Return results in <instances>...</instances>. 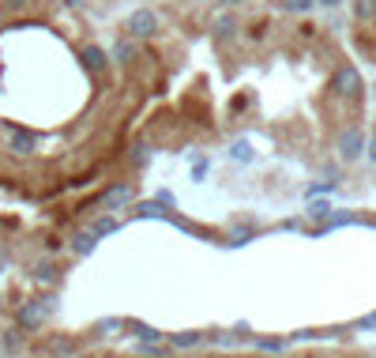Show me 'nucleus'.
<instances>
[{
    "label": "nucleus",
    "mask_w": 376,
    "mask_h": 358,
    "mask_svg": "<svg viewBox=\"0 0 376 358\" xmlns=\"http://www.w3.org/2000/svg\"><path fill=\"white\" fill-rule=\"evenodd\" d=\"M53 313H57V298H53V295H38L31 302H23L16 321H19L23 332H38V328H42Z\"/></svg>",
    "instance_id": "nucleus-1"
},
{
    "label": "nucleus",
    "mask_w": 376,
    "mask_h": 358,
    "mask_svg": "<svg viewBox=\"0 0 376 358\" xmlns=\"http://www.w3.org/2000/svg\"><path fill=\"white\" fill-rule=\"evenodd\" d=\"M158 31H162V16H158L155 8H136L125 19V34L136 38V42H147V38H155Z\"/></svg>",
    "instance_id": "nucleus-2"
},
{
    "label": "nucleus",
    "mask_w": 376,
    "mask_h": 358,
    "mask_svg": "<svg viewBox=\"0 0 376 358\" xmlns=\"http://www.w3.org/2000/svg\"><path fill=\"white\" fill-rule=\"evenodd\" d=\"M132 196H136V185H132V181H113L110 189H102V193H98L94 208L105 211V215H113V211H120V208H128V204H132Z\"/></svg>",
    "instance_id": "nucleus-3"
},
{
    "label": "nucleus",
    "mask_w": 376,
    "mask_h": 358,
    "mask_svg": "<svg viewBox=\"0 0 376 358\" xmlns=\"http://www.w3.org/2000/svg\"><path fill=\"white\" fill-rule=\"evenodd\" d=\"M331 91L339 98H346V102H357L361 91H365V83H361V76H357L354 64H343V68L335 72V79H331Z\"/></svg>",
    "instance_id": "nucleus-4"
},
{
    "label": "nucleus",
    "mask_w": 376,
    "mask_h": 358,
    "mask_svg": "<svg viewBox=\"0 0 376 358\" xmlns=\"http://www.w3.org/2000/svg\"><path fill=\"white\" fill-rule=\"evenodd\" d=\"M365 151V136H361V128H343L339 132V155L346 163H354V158Z\"/></svg>",
    "instance_id": "nucleus-5"
},
{
    "label": "nucleus",
    "mask_w": 376,
    "mask_h": 358,
    "mask_svg": "<svg viewBox=\"0 0 376 358\" xmlns=\"http://www.w3.org/2000/svg\"><path fill=\"white\" fill-rule=\"evenodd\" d=\"M79 61H83V68L94 72V76H105V68H110V53L102 46H83L79 49Z\"/></svg>",
    "instance_id": "nucleus-6"
},
{
    "label": "nucleus",
    "mask_w": 376,
    "mask_h": 358,
    "mask_svg": "<svg viewBox=\"0 0 376 358\" xmlns=\"http://www.w3.org/2000/svg\"><path fill=\"white\" fill-rule=\"evenodd\" d=\"M110 61H117V64L140 61V42H136V38H128V34H120L113 42V49H110Z\"/></svg>",
    "instance_id": "nucleus-7"
},
{
    "label": "nucleus",
    "mask_w": 376,
    "mask_h": 358,
    "mask_svg": "<svg viewBox=\"0 0 376 358\" xmlns=\"http://www.w3.org/2000/svg\"><path fill=\"white\" fill-rule=\"evenodd\" d=\"M237 16L234 11H222V16H214L211 19V34H214V42H234V34H237Z\"/></svg>",
    "instance_id": "nucleus-8"
},
{
    "label": "nucleus",
    "mask_w": 376,
    "mask_h": 358,
    "mask_svg": "<svg viewBox=\"0 0 376 358\" xmlns=\"http://www.w3.org/2000/svg\"><path fill=\"white\" fill-rule=\"evenodd\" d=\"M34 148H38L34 132H26V128H11L8 132V151L11 155H34Z\"/></svg>",
    "instance_id": "nucleus-9"
},
{
    "label": "nucleus",
    "mask_w": 376,
    "mask_h": 358,
    "mask_svg": "<svg viewBox=\"0 0 376 358\" xmlns=\"http://www.w3.org/2000/svg\"><path fill=\"white\" fill-rule=\"evenodd\" d=\"M94 245H98V237H94L90 230H83V234H75V237H72V253H75V257L94 253Z\"/></svg>",
    "instance_id": "nucleus-10"
},
{
    "label": "nucleus",
    "mask_w": 376,
    "mask_h": 358,
    "mask_svg": "<svg viewBox=\"0 0 376 358\" xmlns=\"http://www.w3.org/2000/svg\"><path fill=\"white\" fill-rule=\"evenodd\" d=\"M230 158H234V163H252V158H256V151H252L249 140H234V143H230Z\"/></svg>",
    "instance_id": "nucleus-11"
},
{
    "label": "nucleus",
    "mask_w": 376,
    "mask_h": 358,
    "mask_svg": "<svg viewBox=\"0 0 376 358\" xmlns=\"http://www.w3.org/2000/svg\"><path fill=\"white\" fill-rule=\"evenodd\" d=\"M354 16L361 23H372L376 19V0H354Z\"/></svg>",
    "instance_id": "nucleus-12"
},
{
    "label": "nucleus",
    "mask_w": 376,
    "mask_h": 358,
    "mask_svg": "<svg viewBox=\"0 0 376 358\" xmlns=\"http://www.w3.org/2000/svg\"><path fill=\"white\" fill-rule=\"evenodd\" d=\"M31 275H34V283H46V287H49V283H57V268H53L49 260H46V264H38Z\"/></svg>",
    "instance_id": "nucleus-13"
},
{
    "label": "nucleus",
    "mask_w": 376,
    "mask_h": 358,
    "mask_svg": "<svg viewBox=\"0 0 376 358\" xmlns=\"http://www.w3.org/2000/svg\"><path fill=\"white\" fill-rule=\"evenodd\" d=\"M147 158H151V151H147V143H132V148H128V163H132V166H143Z\"/></svg>",
    "instance_id": "nucleus-14"
},
{
    "label": "nucleus",
    "mask_w": 376,
    "mask_h": 358,
    "mask_svg": "<svg viewBox=\"0 0 376 358\" xmlns=\"http://www.w3.org/2000/svg\"><path fill=\"white\" fill-rule=\"evenodd\" d=\"M199 339H204V336H199V332H177V336H173L169 343H173V347H196V343Z\"/></svg>",
    "instance_id": "nucleus-15"
},
{
    "label": "nucleus",
    "mask_w": 376,
    "mask_h": 358,
    "mask_svg": "<svg viewBox=\"0 0 376 358\" xmlns=\"http://www.w3.org/2000/svg\"><path fill=\"white\" fill-rule=\"evenodd\" d=\"M113 230H117V223H113L110 215H105V219H98V223L90 227V234H94V237H105V234H113Z\"/></svg>",
    "instance_id": "nucleus-16"
},
{
    "label": "nucleus",
    "mask_w": 376,
    "mask_h": 358,
    "mask_svg": "<svg viewBox=\"0 0 376 358\" xmlns=\"http://www.w3.org/2000/svg\"><path fill=\"white\" fill-rule=\"evenodd\" d=\"M49 351H53V354H75V343L64 339V336H57V339L49 343Z\"/></svg>",
    "instance_id": "nucleus-17"
},
{
    "label": "nucleus",
    "mask_w": 376,
    "mask_h": 358,
    "mask_svg": "<svg viewBox=\"0 0 376 358\" xmlns=\"http://www.w3.org/2000/svg\"><path fill=\"white\" fill-rule=\"evenodd\" d=\"M120 328H125V321H117V317H110V321H98V332H102V336H117Z\"/></svg>",
    "instance_id": "nucleus-18"
},
{
    "label": "nucleus",
    "mask_w": 376,
    "mask_h": 358,
    "mask_svg": "<svg viewBox=\"0 0 376 358\" xmlns=\"http://www.w3.org/2000/svg\"><path fill=\"white\" fill-rule=\"evenodd\" d=\"M313 4H316V0H282V8H286V11H308Z\"/></svg>",
    "instance_id": "nucleus-19"
},
{
    "label": "nucleus",
    "mask_w": 376,
    "mask_h": 358,
    "mask_svg": "<svg viewBox=\"0 0 376 358\" xmlns=\"http://www.w3.org/2000/svg\"><path fill=\"white\" fill-rule=\"evenodd\" d=\"M328 211H331V208H328L324 200H316L313 208H308V215H313V219H328Z\"/></svg>",
    "instance_id": "nucleus-20"
},
{
    "label": "nucleus",
    "mask_w": 376,
    "mask_h": 358,
    "mask_svg": "<svg viewBox=\"0 0 376 358\" xmlns=\"http://www.w3.org/2000/svg\"><path fill=\"white\" fill-rule=\"evenodd\" d=\"M328 189H335V181H316L313 189H308V196H316V193H328Z\"/></svg>",
    "instance_id": "nucleus-21"
},
{
    "label": "nucleus",
    "mask_w": 376,
    "mask_h": 358,
    "mask_svg": "<svg viewBox=\"0 0 376 358\" xmlns=\"http://www.w3.org/2000/svg\"><path fill=\"white\" fill-rule=\"evenodd\" d=\"M204 174H207V163H204V158H199V163L192 166V178H196V181H204Z\"/></svg>",
    "instance_id": "nucleus-22"
},
{
    "label": "nucleus",
    "mask_w": 376,
    "mask_h": 358,
    "mask_svg": "<svg viewBox=\"0 0 376 358\" xmlns=\"http://www.w3.org/2000/svg\"><path fill=\"white\" fill-rule=\"evenodd\" d=\"M260 347H263V351H278L282 339H260Z\"/></svg>",
    "instance_id": "nucleus-23"
},
{
    "label": "nucleus",
    "mask_w": 376,
    "mask_h": 358,
    "mask_svg": "<svg viewBox=\"0 0 376 358\" xmlns=\"http://www.w3.org/2000/svg\"><path fill=\"white\" fill-rule=\"evenodd\" d=\"M361 328H376V317H365V321H361Z\"/></svg>",
    "instance_id": "nucleus-24"
},
{
    "label": "nucleus",
    "mask_w": 376,
    "mask_h": 358,
    "mask_svg": "<svg viewBox=\"0 0 376 358\" xmlns=\"http://www.w3.org/2000/svg\"><path fill=\"white\" fill-rule=\"evenodd\" d=\"M316 4H324V8H335V4H343V0H316Z\"/></svg>",
    "instance_id": "nucleus-25"
},
{
    "label": "nucleus",
    "mask_w": 376,
    "mask_h": 358,
    "mask_svg": "<svg viewBox=\"0 0 376 358\" xmlns=\"http://www.w3.org/2000/svg\"><path fill=\"white\" fill-rule=\"evenodd\" d=\"M219 4H222V8H234V4H241V0H219Z\"/></svg>",
    "instance_id": "nucleus-26"
},
{
    "label": "nucleus",
    "mask_w": 376,
    "mask_h": 358,
    "mask_svg": "<svg viewBox=\"0 0 376 358\" xmlns=\"http://www.w3.org/2000/svg\"><path fill=\"white\" fill-rule=\"evenodd\" d=\"M369 158H372V163H376V140L369 143Z\"/></svg>",
    "instance_id": "nucleus-27"
},
{
    "label": "nucleus",
    "mask_w": 376,
    "mask_h": 358,
    "mask_svg": "<svg viewBox=\"0 0 376 358\" xmlns=\"http://www.w3.org/2000/svg\"><path fill=\"white\" fill-rule=\"evenodd\" d=\"M0 19H4V0H0Z\"/></svg>",
    "instance_id": "nucleus-28"
},
{
    "label": "nucleus",
    "mask_w": 376,
    "mask_h": 358,
    "mask_svg": "<svg viewBox=\"0 0 376 358\" xmlns=\"http://www.w3.org/2000/svg\"><path fill=\"white\" fill-rule=\"evenodd\" d=\"M147 358H151V354H147Z\"/></svg>",
    "instance_id": "nucleus-29"
}]
</instances>
